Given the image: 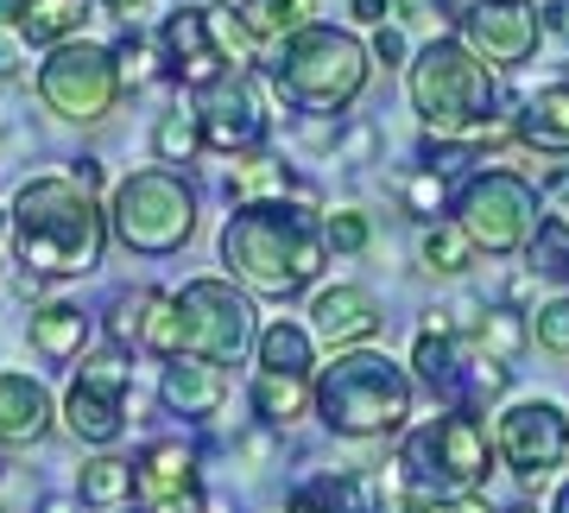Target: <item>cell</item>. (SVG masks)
<instances>
[{"label": "cell", "mask_w": 569, "mask_h": 513, "mask_svg": "<svg viewBox=\"0 0 569 513\" xmlns=\"http://www.w3.org/2000/svg\"><path fill=\"white\" fill-rule=\"evenodd\" d=\"M114 235H121L133 254H171V247L190 241L197 228V197L183 178L171 171H133L121 190H114Z\"/></svg>", "instance_id": "52a82bcc"}, {"label": "cell", "mask_w": 569, "mask_h": 513, "mask_svg": "<svg viewBox=\"0 0 569 513\" xmlns=\"http://www.w3.org/2000/svg\"><path fill=\"white\" fill-rule=\"evenodd\" d=\"M197 152H203V121H197V115H164L159 121V159L164 165H183V159H197Z\"/></svg>", "instance_id": "1f68e13d"}, {"label": "cell", "mask_w": 569, "mask_h": 513, "mask_svg": "<svg viewBox=\"0 0 569 513\" xmlns=\"http://www.w3.org/2000/svg\"><path fill=\"white\" fill-rule=\"evenodd\" d=\"M406 209L411 216H437L443 209V171H406Z\"/></svg>", "instance_id": "e575fe53"}, {"label": "cell", "mask_w": 569, "mask_h": 513, "mask_svg": "<svg viewBox=\"0 0 569 513\" xmlns=\"http://www.w3.org/2000/svg\"><path fill=\"white\" fill-rule=\"evenodd\" d=\"M380 507V494H373V482H361V475H317V482H305V489L291 494V513H373Z\"/></svg>", "instance_id": "ffe728a7"}, {"label": "cell", "mask_w": 569, "mask_h": 513, "mask_svg": "<svg viewBox=\"0 0 569 513\" xmlns=\"http://www.w3.org/2000/svg\"><path fill=\"white\" fill-rule=\"evenodd\" d=\"M512 513H531V507H512Z\"/></svg>", "instance_id": "681fc988"}, {"label": "cell", "mask_w": 569, "mask_h": 513, "mask_svg": "<svg viewBox=\"0 0 569 513\" xmlns=\"http://www.w3.org/2000/svg\"><path fill=\"white\" fill-rule=\"evenodd\" d=\"M121 494H133V463H114V456H96V463L82 470V501H96V507H114Z\"/></svg>", "instance_id": "f546056e"}, {"label": "cell", "mask_w": 569, "mask_h": 513, "mask_svg": "<svg viewBox=\"0 0 569 513\" xmlns=\"http://www.w3.org/2000/svg\"><path fill=\"white\" fill-rule=\"evenodd\" d=\"M39 96H44L51 115H63V121H102L108 108H114V96H121L114 51H102V45H89V39L58 45L39 70Z\"/></svg>", "instance_id": "30bf717a"}, {"label": "cell", "mask_w": 569, "mask_h": 513, "mask_svg": "<svg viewBox=\"0 0 569 513\" xmlns=\"http://www.w3.org/2000/svg\"><path fill=\"white\" fill-rule=\"evenodd\" d=\"M44 513H77V507H70V501L58 494V501H44Z\"/></svg>", "instance_id": "7dc6e473"}, {"label": "cell", "mask_w": 569, "mask_h": 513, "mask_svg": "<svg viewBox=\"0 0 569 513\" xmlns=\"http://www.w3.org/2000/svg\"><path fill=\"white\" fill-rule=\"evenodd\" d=\"M260 368L266 374H310V336L298 324H272L260 336Z\"/></svg>", "instance_id": "484cf974"}, {"label": "cell", "mask_w": 569, "mask_h": 513, "mask_svg": "<svg viewBox=\"0 0 569 513\" xmlns=\"http://www.w3.org/2000/svg\"><path fill=\"white\" fill-rule=\"evenodd\" d=\"M399 513H437V507H430V501H418V494H411V501H406V507H399Z\"/></svg>", "instance_id": "bcb514c9"}, {"label": "cell", "mask_w": 569, "mask_h": 513, "mask_svg": "<svg viewBox=\"0 0 569 513\" xmlns=\"http://www.w3.org/2000/svg\"><path fill=\"white\" fill-rule=\"evenodd\" d=\"M342 152H348V159H373V127H355Z\"/></svg>", "instance_id": "60d3db41"}, {"label": "cell", "mask_w": 569, "mask_h": 513, "mask_svg": "<svg viewBox=\"0 0 569 513\" xmlns=\"http://www.w3.org/2000/svg\"><path fill=\"white\" fill-rule=\"evenodd\" d=\"M418 260H425V273H462L468 260H475V241H468L462 228H425V241H418Z\"/></svg>", "instance_id": "f1b7e54d"}, {"label": "cell", "mask_w": 569, "mask_h": 513, "mask_svg": "<svg viewBox=\"0 0 569 513\" xmlns=\"http://www.w3.org/2000/svg\"><path fill=\"white\" fill-rule=\"evenodd\" d=\"M557 513H569V489H563V494H557Z\"/></svg>", "instance_id": "c3c4849f"}, {"label": "cell", "mask_w": 569, "mask_h": 513, "mask_svg": "<svg viewBox=\"0 0 569 513\" xmlns=\"http://www.w3.org/2000/svg\"><path fill=\"white\" fill-rule=\"evenodd\" d=\"M443 7H449V13H462V20H468V13H475L481 0H443Z\"/></svg>", "instance_id": "f6af8a7d"}, {"label": "cell", "mask_w": 569, "mask_h": 513, "mask_svg": "<svg viewBox=\"0 0 569 513\" xmlns=\"http://www.w3.org/2000/svg\"><path fill=\"white\" fill-rule=\"evenodd\" d=\"M563 451H569V425L550 399H526V406H512L500 418V456L526 475V489H538L563 463Z\"/></svg>", "instance_id": "8fae6325"}, {"label": "cell", "mask_w": 569, "mask_h": 513, "mask_svg": "<svg viewBox=\"0 0 569 513\" xmlns=\"http://www.w3.org/2000/svg\"><path fill=\"white\" fill-rule=\"evenodd\" d=\"M133 489L152 513L159 507H183V501H197V451L183 444V437H164L152 451L133 463Z\"/></svg>", "instance_id": "9a60e30c"}, {"label": "cell", "mask_w": 569, "mask_h": 513, "mask_svg": "<svg viewBox=\"0 0 569 513\" xmlns=\"http://www.w3.org/2000/svg\"><path fill=\"white\" fill-rule=\"evenodd\" d=\"M411 102H418V115H425V127L437 140L481 134L493 108V77L462 39H437L411 63Z\"/></svg>", "instance_id": "277c9868"}, {"label": "cell", "mask_w": 569, "mask_h": 513, "mask_svg": "<svg viewBox=\"0 0 569 513\" xmlns=\"http://www.w3.org/2000/svg\"><path fill=\"white\" fill-rule=\"evenodd\" d=\"M178 310V355H197V362H241L247 343H253V305L228 279H197L171 298Z\"/></svg>", "instance_id": "ba28073f"}, {"label": "cell", "mask_w": 569, "mask_h": 513, "mask_svg": "<svg viewBox=\"0 0 569 513\" xmlns=\"http://www.w3.org/2000/svg\"><path fill=\"white\" fill-rule=\"evenodd\" d=\"M51 432V393L32 374H0V444H39Z\"/></svg>", "instance_id": "e0dca14e"}, {"label": "cell", "mask_w": 569, "mask_h": 513, "mask_svg": "<svg viewBox=\"0 0 569 513\" xmlns=\"http://www.w3.org/2000/svg\"><path fill=\"white\" fill-rule=\"evenodd\" d=\"M20 70V32H0V82Z\"/></svg>", "instance_id": "f35d334b"}, {"label": "cell", "mask_w": 569, "mask_h": 513, "mask_svg": "<svg viewBox=\"0 0 569 513\" xmlns=\"http://www.w3.org/2000/svg\"><path fill=\"white\" fill-rule=\"evenodd\" d=\"M317 336H323L329 349H348V343H367L373 329H380V305L367 298L361 286H336V292H323L317 298Z\"/></svg>", "instance_id": "ac0fdd59"}, {"label": "cell", "mask_w": 569, "mask_h": 513, "mask_svg": "<svg viewBox=\"0 0 569 513\" xmlns=\"http://www.w3.org/2000/svg\"><path fill=\"white\" fill-rule=\"evenodd\" d=\"M329 247L361 254V247H367V216H361V209H336V216H329Z\"/></svg>", "instance_id": "74e56055"}, {"label": "cell", "mask_w": 569, "mask_h": 513, "mask_svg": "<svg viewBox=\"0 0 569 513\" xmlns=\"http://www.w3.org/2000/svg\"><path fill=\"white\" fill-rule=\"evenodd\" d=\"M563 7L569 0H531V13H550V20H563Z\"/></svg>", "instance_id": "7bdbcfd3"}, {"label": "cell", "mask_w": 569, "mask_h": 513, "mask_svg": "<svg viewBox=\"0 0 569 513\" xmlns=\"http://www.w3.org/2000/svg\"><path fill=\"white\" fill-rule=\"evenodd\" d=\"M519 134H526L531 146L569 152V82H550V89H538V96H531L526 115H519Z\"/></svg>", "instance_id": "44dd1931"}, {"label": "cell", "mask_w": 569, "mask_h": 513, "mask_svg": "<svg viewBox=\"0 0 569 513\" xmlns=\"http://www.w3.org/2000/svg\"><path fill=\"white\" fill-rule=\"evenodd\" d=\"M462 32H468V51L488 63H526L538 51V13L526 0H481L462 20Z\"/></svg>", "instance_id": "5bb4252c"}, {"label": "cell", "mask_w": 569, "mask_h": 513, "mask_svg": "<svg viewBox=\"0 0 569 513\" xmlns=\"http://www.w3.org/2000/svg\"><path fill=\"white\" fill-rule=\"evenodd\" d=\"M63 418L82 444H114L127 418V362L121 355H96L89 368L77 374V387L63 399Z\"/></svg>", "instance_id": "7c38bea8"}, {"label": "cell", "mask_w": 569, "mask_h": 513, "mask_svg": "<svg viewBox=\"0 0 569 513\" xmlns=\"http://www.w3.org/2000/svg\"><path fill=\"white\" fill-rule=\"evenodd\" d=\"M531 336H538L550 355H569V298H550V305L531 310Z\"/></svg>", "instance_id": "d6a6232c"}, {"label": "cell", "mask_w": 569, "mask_h": 513, "mask_svg": "<svg viewBox=\"0 0 569 513\" xmlns=\"http://www.w3.org/2000/svg\"><path fill=\"white\" fill-rule=\"evenodd\" d=\"M82 13H89V0H26L20 20H13V32L32 45H70V32L82 26Z\"/></svg>", "instance_id": "7402d4cb"}, {"label": "cell", "mask_w": 569, "mask_h": 513, "mask_svg": "<svg viewBox=\"0 0 569 513\" xmlns=\"http://www.w3.org/2000/svg\"><path fill=\"white\" fill-rule=\"evenodd\" d=\"M456 228L488 254H512V247H526L538 235V197L512 171H481L456 204Z\"/></svg>", "instance_id": "9c48e42d"}, {"label": "cell", "mask_w": 569, "mask_h": 513, "mask_svg": "<svg viewBox=\"0 0 569 513\" xmlns=\"http://www.w3.org/2000/svg\"><path fill=\"white\" fill-rule=\"evenodd\" d=\"M310 406V381L305 374H253V412H260L266 425H291V418H305Z\"/></svg>", "instance_id": "603a6c76"}, {"label": "cell", "mask_w": 569, "mask_h": 513, "mask_svg": "<svg viewBox=\"0 0 569 513\" xmlns=\"http://www.w3.org/2000/svg\"><path fill=\"white\" fill-rule=\"evenodd\" d=\"M488 463H493L488 432L468 412H449V418H437L425 432H411V444H406V470H411L418 501H430V494L462 501V494H475L488 482Z\"/></svg>", "instance_id": "8992f818"}, {"label": "cell", "mask_w": 569, "mask_h": 513, "mask_svg": "<svg viewBox=\"0 0 569 513\" xmlns=\"http://www.w3.org/2000/svg\"><path fill=\"white\" fill-rule=\"evenodd\" d=\"M164 406L183 412V418H209V412L222 406V368L216 362H197V355H178L171 368H164Z\"/></svg>", "instance_id": "d6986e66"}, {"label": "cell", "mask_w": 569, "mask_h": 513, "mask_svg": "<svg viewBox=\"0 0 569 513\" xmlns=\"http://www.w3.org/2000/svg\"><path fill=\"white\" fill-rule=\"evenodd\" d=\"M284 190H291V171H284L279 159H266V152H247V159L228 171V197H234L241 209L266 204V197H284Z\"/></svg>", "instance_id": "d4e9b609"}, {"label": "cell", "mask_w": 569, "mask_h": 513, "mask_svg": "<svg viewBox=\"0 0 569 513\" xmlns=\"http://www.w3.org/2000/svg\"><path fill=\"white\" fill-rule=\"evenodd\" d=\"M272 82H279L284 102L310 108V115L348 108L367 82V45L355 39V32H336V26H305V32H291V45L279 51Z\"/></svg>", "instance_id": "5b68a950"}, {"label": "cell", "mask_w": 569, "mask_h": 513, "mask_svg": "<svg viewBox=\"0 0 569 513\" xmlns=\"http://www.w3.org/2000/svg\"><path fill=\"white\" fill-rule=\"evenodd\" d=\"M82 336H89V317H82L77 305L32 310V343H39V355H51V362H70V355L82 349Z\"/></svg>", "instance_id": "cb8c5ba5"}, {"label": "cell", "mask_w": 569, "mask_h": 513, "mask_svg": "<svg viewBox=\"0 0 569 513\" xmlns=\"http://www.w3.org/2000/svg\"><path fill=\"white\" fill-rule=\"evenodd\" d=\"M310 399H317L329 432L342 437H380L411 418V381L392 368L387 355H336L317 374Z\"/></svg>", "instance_id": "3957f363"}, {"label": "cell", "mask_w": 569, "mask_h": 513, "mask_svg": "<svg viewBox=\"0 0 569 513\" xmlns=\"http://www.w3.org/2000/svg\"><path fill=\"white\" fill-rule=\"evenodd\" d=\"M222 260L234 267V279H247L253 292H284L310 286L323 273V235L284 204H247L241 216H228L222 228Z\"/></svg>", "instance_id": "7a4b0ae2"}, {"label": "cell", "mask_w": 569, "mask_h": 513, "mask_svg": "<svg viewBox=\"0 0 569 513\" xmlns=\"http://www.w3.org/2000/svg\"><path fill=\"white\" fill-rule=\"evenodd\" d=\"M13 247L32 267V279H70V273L102 267V209L96 190L77 178H32L13 197Z\"/></svg>", "instance_id": "6da1fadb"}, {"label": "cell", "mask_w": 569, "mask_h": 513, "mask_svg": "<svg viewBox=\"0 0 569 513\" xmlns=\"http://www.w3.org/2000/svg\"><path fill=\"white\" fill-rule=\"evenodd\" d=\"M190 115L203 121V146H216V152H253L260 134H266L260 96H253V82H247L241 70H228L222 82L197 89V108H190Z\"/></svg>", "instance_id": "4fadbf2b"}, {"label": "cell", "mask_w": 569, "mask_h": 513, "mask_svg": "<svg viewBox=\"0 0 569 513\" xmlns=\"http://www.w3.org/2000/svg\"><path fill=\"white\" fill-rule=\"evenodd\" d=\"M531 273L538 279H569V216H545L538 235H531Z\"/></svg>", "instance_id": "83f0119b"}, {"label": "cell", "mask_w": 569, "mask_h": 513, "mask_svg": "<svg viewBox=\"0 0 569 513\" xmlns=\"http://www.w3.org/2000/svg\"><path fill=\"white\" fill-rule=\"evenodd\" d=\"M456 336H449V329H425V336H418V374H425L430 387H456Z\"/></svg>", "instance_id": "4dcf8cb0"}, {"label": "cell", "mask_w": 569, "mask_h": 513, "mask_svg": "<svg viewBox=\"0 0 569 513\" xmlns=\"http://www.w3.org/2000/svg\"><path fill=\"white\" fill-rule=\"evenodd\" d=\"M355 13H361V20H387L392 0H355Z\"/></svg>", "instance_id": "b9f144b4"}, {"label": "cell", "mask_w": 569, "mask_h": 513, "mask_svg": "<svg viewBox=\"0 0 569 513\" xmlns=\"http://www.w3.org/2000/svg\"><path fill=\"white\" fill-rule=\"evenodd\" d=\"M108 7H114V13H121V20H133V13H140L146 0H108Z\"/></svg>", "instance_id": "ee69618b"}, {"label": "cell", "mask_w": 569, "mask_h": 513, "mask_svg": "<svg viewBox=\"0 0 569 513\" xmlns=\"http://www.w3.org/2000/svg\"><path fill=\"white\" fill-rule=\"evenodd\" d=\"M146 310H152V292H127V298H114V343H133L146 329Z\"/></svg>", "instance_id": "d590c367"}, {"label": "cell", "mask_w": 569, "mask_h": 513, "mask_svg": "<svg viewBox=\"0 0 569 513\" xmlns=\"http://www.w3.org/2000/svg\"><path fill=\"white\" fill-rule=\"evenodd\" d=\"M310 13V0H241V26L253 39H284V32H298Z\"/></svg>", "instance_id": "4316f807"}, {"label": "cell", "mask_w": 569, "mask_h": 513, "mask_svg": "<svg viewBox=\"0 0 569 513\" xmlns=\"http://www.w3.org/2000/svg\"><path fill=\"white\" fill-rule=\"evenodd\" d=\"M164 51H171V63H178V77L190 82V89H209V82L228 77V63H222V51H216V39H209L203 13H178V20L164 26Z\"/></svg>", "instance_id": "2e32d148"}, {"label": "cell", "mask_w": 569, "mask_h": 513, "mask_svg": "<svg viewBox=\"0 0 569 513\" xmlns=\"http://www.w3.org/2000/svg\"><path fill=\"white\" fill-rule=\"evenodd\" d=\"M373 58H380V63H399V58H406V39H399V32L387 26V32L373 39Z\"/></svg>", "instance_id": "ab89813d"}, {"label": "cell", "mask_w": 569, "mask_h": 513, "mask_svg": "<svg viewBox=\"0 0 569 513\" xmlns=\"http://www.w3.org/2000/svg\"><path fill=\"white\" fill-rule=\"evenodd\" d=\"M152 63H159V51L146 39H121V51H114V70H121L127 82H152Z\"/></svg>", "instance_id": "8d00e7d4"}, {"label": "cell", "mask_w": 569, "mask_h": 513, "mask_svg": "<svg viewBox=\"0 0 569 513\" xmlns=\"http://www.w3.org/2000/svg\"><path fill=\"white\" fill-rule=\"evenodd\" d=\"M519 343H526L519 310H488V317H481V349H493V362H500V355H512Z\"/></svg>", "instance_id": "836d02e7"}]
</instances>
